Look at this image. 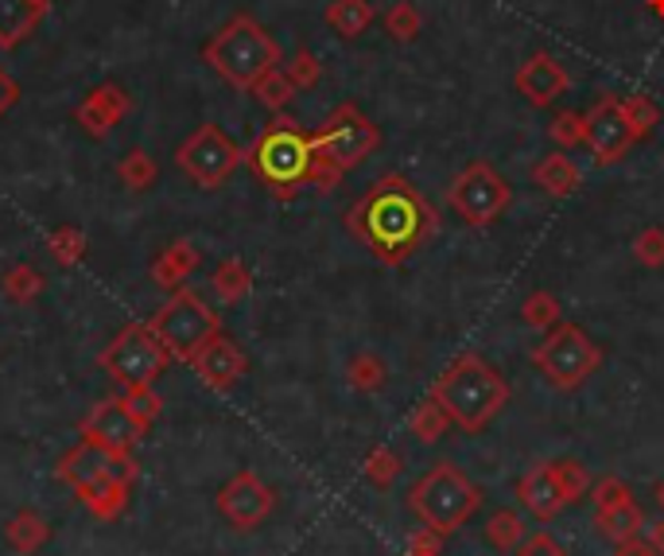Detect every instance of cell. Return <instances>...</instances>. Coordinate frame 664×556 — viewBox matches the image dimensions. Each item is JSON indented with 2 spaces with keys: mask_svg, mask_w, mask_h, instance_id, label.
<instances>
[{
  "mask_svg": "<svg viewBox=\"0 0 664 556\" xmlns=\"http://www.w3.org/2000/svg\"><path fill=\"white\" fill-rule=\"evenodd\" d=\"M245 164V152L237 141H229L218 125H198L187 141L175 149V168L187 180H195L203 191H214Z\"/></svg>",
  "mask_w": 664,
  "mask_h": 556,
  "instance_id": "cell-10",
  "label": "cell"
},
{
  "mask_svg": "<svg viewBox=\"0 0 664 556\" xmlns=\"http://www.w3.org/2000/svg\"><path fill=\"white\" fill-rule=\"evenodd\" d=\"M532 366L544 374V382L560 393H571L591 382V374L602 366V346L586 335L579 323H555L548 327L544 343L532 351Z\"/></svg>",
  "mask_w": 664,
  "mask_h": 556,
  "instance_id": "cell-6",
  "label": "cell"
},
{
  "mask_svg": "<svg viewBox=\"0 0 664 556\" xmlns=\"http://www.w3.org/2000/svg\"><path fill=\"white\" fill-rule=\"evenodd\" d=\"M118 175H121V183H125L129 191H136V195H141V191H149L152 183L160 180V164L144 149H129L125 156H121V164H118Z\"/></svg>",
  "mask_w": 664,
  "mask_h": 556,
  "instance_id": "cell-30",
  "label": "cell"
},
{
  "mask_svg": "<svg viewBox=\"0 0 664 556\" xmlns=\"http://www.w3.org/2000/svg\"><path fill=\"white\" fill-rule=\"evenodd\" d=\"M346 230L381 265H405L439 234V214L408 175L389 172L346 211Z\"/></svg>",
  "mask_w": 664,
  "mask_h": 556,
  "instance_id": "cell-1",
  "label": "cell"
},
{
  "mask_svg": "<svg viewBox=\"0 0 664 556\" xmlns=\"http://www.w3.org/2000/svg\"><path fill=\"white\" fill-rule=\"evenodd\" d=\"M648 9H653V12H656V17H661V20H664V0H648Z\"/></svg>",
  "mask_w": 664,
  "mask_h": 556,
  "instance_id": "cell-47",
  "label": "cell"
},
{
  "mask_svg": "<svg viewBox=\"0 0 664 556\" xmlns=\"http://www.w3.org/2000/svg\"><path fill=\"white\" fill-rule=\"evenodd\" d=\"M385 32H389L397 43H412L416 36L423 32V17L412 0H397V4L385 9Z\"/></svg>",
  "mask_w": 664,
  "mask_h": 556,
  "instance_id": "cell-34",
  "label": "cell"
},
{
  "mask_svg": "<svg viewBox=\"0 0 664 556\" xmlns=\"http://www.w3.org/2000/svg\"><path fill=\"white\" fill-rule=\"evenodd\" d=\"M276 506V491L253 471H237L218 491V509L234 529H257Z\"/></svg>",
  "mask_w": 664,
  "mask_h": 556,
  "instance_id": "cell-13",
  "label": "cell"
},
{
  "mask_svg": "<svg viewBox=\"0 0 664 556\" xmlns=\"http://www.w3.org/2000/svg\"><path fill=\"white\" fill-rule=\"evenodd\" d=\"M486 540H490L498 553H517L524 540V522L517 509H498V514L486 522Z\"/></svg>",
  "mask_w": 664,
  "mask_h": 556,
  "instance_id": "cell-32",
  "label": "cell"
},
{
  "mask_svg": "<svg viewBox=\"0 0 664 556\" xmlns=\"http://www.w3.org/2000/svg\"><path fill=\"white\" fill-rule=\"evenodd\" d=\"M594 525H599V533H606L610 540L625 545V540H637V533L645 529V514H641V506L633 502V494H625V498L606 502V506L594 509Z\"/></svg>",
  "mask_w": 664,
  "mask_h": 556,
  "instance_id": "cell-24",
  "label": "cell"
},
{
  "mask_svg": "<svg viewBox=\"0 0 664 556\" xmlns=\"http://www.w3.org/2000/svg\"><path fill=\"white\" fill-rule=\"evenodd\" d=\"M586 118V149H591L594 164L599 168H614L622 164L625 156L633 152L637 137H633V125L625 118V105L617 94H602L591 110L583 113Z\"/></svg>",
  "mask_w": 664,
  "mask_h": 556,
  "instance_id": "cell-12",
  "label": "cell"
},
{
  "mask_svg": "<svg viewBox=\"0 0 664 556\" xmlns=\"http://www.w3.org/2000/svg\"><path fill=\"white\" fill-rule=\"evenodd\" d=\"M214 296L222 300V304H242L245 296H249V289H253V273L245 269V261H237V257H229V261H222L218 269H214Z\"/></svg>",
  "mask_w": 664,
  "mask_h": 556,
  "instance_id": "cell-27",
  "label": "cell"
},
{
  "mask_svg": "<svg viewBox=\"0 0 664 556\" xmlns=\"http://www.w3.org/2000/svg\"><path fill=\"white\" fill-rule=\"evenodd\" d=\"M82 436L110 447L113 455H133V447L141 444L144 436V424L129 413L125 397H105L98 401L86 421H82Z\"/></svg>",
  "mask_w": 664,
  "mask_h": 556,
  "instance_id": "cell-14",
  "label": "cell"
},
{
  "mask_svg": "<svg viewBox=\"0 0 664 556\" xmlns=\"http://www.w3.org/2000/svg\"><path fill=\"white\" fill-rule=\"evenodd\" d=\"M249 94L257 98V102L265 105L268 113H284L292 105V98L299 94V90H296V82L288 79V71H284V63H280L276 71H268L265 79H261L257 87L249 90Z\"/></svg>",
  "mask_w": 664,
  "mask_h": 556,
  "instance_id": "cell-29",
  "label": "cell"
},
{
  "mask_svg": "<svg viewBox=\"0 0 664 556\" xmlns=\"http://www.w3.org/2000/svg\"><path fill=\"white\" fill-rule=\"evenodd\" d=\"M284 71H288V79L296 82V90H315V87H319V79H323L319 55H315V51H307V48H299L296 55L284 63Z\"/></svg>",
  "mask_w": 664,
  "mask_h": 556,
  "instance_id": "cell-39",
  "label": "cell"
},
{
  "mask_svg": "<svg viewBox=\"0 0 664 556\" xmlns=\"http://www.w3.org/2000/svg\"><path fill=\"white\" fill-rule=\"evenodd\" d=\"M110 459H113L110 447H102V444H94V439L82 436L79 444L59 459L55 475L63 478V483H71L74 491H82V486H90L94 478H102L105 471H110Z\"/></svg>",
  "mask_w": 664,
  "mask_h": 556,
  "instance_id": "cell-21",
  "label": "cell"
},
{
  "mask_svg": "<svg viewBox=\"0 0 664 556\" xmlns=\"http://www.w3.org/2000/svg\"><path fill=\"white\" fill-rule=\"evenodd\" d=\"M548 137H552L555 149H563V152L575 149V144L586 141V118H583V113H575V110L555 113L552 125H548Z\"/></svg>",
  "mask_w": 664,
  "mask_h": 556,
  "instance_id": "cell-37",
  "label": "cell"
},
{
  "mask_svg": "<svg viewBox=\"0 0 664 556\" xmlns=\"http://www.w3.org/2000/svg\"><path fill=\"white\" fill-rule=\"evenodd\" d=\"M51 0H0V51H17L35 36Z\"/></svg>",
  "mask_w": 664,
  "mask_h": 556,
  "instance_id": "cell-20",
  "label": "cell"
},
{
  "mask_svg": "<svg viewBox=\"0 0 664 556\" xmlns=\"http://www.w3.org/2000/svg\"><path fill=\"white\" fill-rule=\"evenodd\" d=\"M447 203H451V211L459 214L467 226H493V222L509 211V203H513V188H509L505 175L493 164L474 160V164H467L451 180Z\"/></svg>",
  "mask_w": 664,
  "mask_h": 556,
  "instance_id": "cell-9",
  "label": "cell"
},
{
  "mask_svg": "<svg viewBox=\"0 0 664 556\" xmlns=\"http://www.w3.org/2000/svg\"><path fill=\"white\" fill-rule=\"evenodd\" d=\"M428 397L443 408L447 421H451L454 428L478 436V432L490 428L493 416L509 405V382L498 374V366H490V362L482 358V354L467 351L436 377Z\"/></svg>",
  "mask_w": 664,
  "mask_h": 556,
  "instance_id": "cell-2",
  "label": "cell"
},
{
  "mask_svg": "<svg viewBox=\"0 0 664 556\" xmlns=\"http://www.w3.org/2000/svg\"><path fill=\"white\" fill-rule=\"evenodd\" d=\"M133 113V98H129L125 87H118V82H102V87H94L86 98H82L79 105V125L82 133L90 137V141H105V137L113 133V129L121 125V121Z\"/></svg>",
  "mask_w": 664,
  "mask_h": 556,
  "instance_id": "cell-18",
  "label": "cell"
},
{
  "mask_svg": "<svg viewBox=\"0 0 664 556\" xmlns=\"http://www.w3.org/2000/svg\"><path fill=\"white\" fill-rule=\"evenodd\" d=\"M133 478H136L133 455H113V459H110V471H105L102 478H94V483L82 486V491H79L82 506H86L94 517H102V522H113V517L125 514V506H129V486H133Z\"/></svg>",
  "mask_w": 664,
  "mask_h": 556,
  "instance_id": "cell-17",
  "label": "cell"
},
{
  "mask_svg": "<svg viewBox=\"0 0 664 556\" xmlns=\"http://www.w3.org/2000/svg\"><path fill=\"white\" fill-rule=\"evenodd\" d=\"M517 556H563V548L555 545V537L552 533H532V537H524L521 540V548H517Z\"/></svg>",
  "mask_w": 664,
  "mask_h": 556,
  "instance_id": "cell-43",
  "label": "cell"
},
{
  "mask_svg": "<svg viewBox=\"0 0 664 556\" xmlns=\"http://www.w3.org/2000/svg\"><path fill=\"white\" fill-rule=\"evenodd\" d=\"M517 498H521V506L529 509L537 522H552V517L571 502L555 463H537V467L517 483Z\"/></svg>",
  "mask_w": 664,
  "mask_h": 556,
  "instance_id": "cell-19",
  "label": "cell"
},
{
  "mask_svg": "<svg viewBox=\"0 0 664 556\" xmlns=\"http://www.w3.org/2000/svg\"><path fill=\"white\" fill-rule=\"evenodd\" d=\"M532 183H537L544 195L552 199H568L579 191V183H583V175H579L575 160L568 156L563 149L548 152V156H540L537 164H532Z\"/></svg>",
  "mask_w": 664,
  "mask_h": 556,
  "instance_id": "cell-22",
  "label": "cell"
},
{
  "mask_svg": "<svg viewBox=\"0 0 664 556\" xmlns=\"http://www.w3.org/2000/svg\"><path fill=\"white\" fill-rule=\"evenodd\" d=\"M191 370L198 374V382L206 385V390L214 393H226L234 390L237 382L245 377V370H249V358H245V351L234 343L229 335H214L211 343L203 346V351L195 354V358L187 362Z\"/></svg>",
  "mask_w": 664,
  "mask_h": 556,
  "instance_id": "cell-16",
  "label": "cell"
},
{
  "mask_svg": "<svg viewBox=\"0 0 664 556\" xmlns=\"http://www.w3.org/2000/svg\"><path fill=\"white\" fill-rule=\"evenodd\" d=\"M482 506V491L467 478L459 463H436L408 491V509L428 525L436 537H451L467 525V517Z\"/></svg>",
  "mask_w": 664,
  "mask_h": 556,
  "instance_id": "cell-5",
  "label": "cell"
},
{
  "mask_svg": "<svg viewBox=\"0 0 664 556\" xmlns=\"http://www.w3.org/2000/svg\"><path fill=\"white\" fill-rule=\"evenodd\" d=\"M656 502H661V509H664V483L656 486Z\"/></svg>",
  "mask_w": 664,
  "mask_h": 556,
  "instance_id": "cell-48",
  "label": "cell"
},
{
  "mask_svg": "<svg viewBox=\"0 0 664 556\" xmlns=\"http://www.w3.org/2000/svg\"><path fill=\"white\" fill-rule=\"evenodd\" d=\"M149 327L156 331V338L167 346L172 358L191 362L222 331V320L198 292L180 289L160 304V312L152 315Z\"/></svg>",
  "mask_w": 664,
  "mask_h": 556,
  "instance_id": "cell-7",
  "label": "cell"
},
{
  "mask_svg": "<svg viewBox=\"0 0 664 556\" xmlns=\"http://www.w3.org/2000/svg\"><path fill=\"white\" fill-rule=\"evenodd\" d=\"M315 133H307L296 118L288 113H273L265 129H261L257 141L245 149V164L253 168L261 183L268 188V195L288 203V199L299 195V188L311 183V168H315Z\"/></svg>",
  "mask_w": 664,
  "mask_h": 556,
  "instance_id": "cell-3",
  "label": "cell"
},
{
  "mask_svg": "<svg viewBox=\"0 0 664 556\" xmlns=\"http://www.w3.org/2000/svg\"><path fill=\"white\" fill-rule=\"evenodd\" d=\"M400 475V455L397 452H389V447H377V452H369V459H366V478L374 486H392V478Z\"/></svg>",
  "mask_w": 664,
  "mask_h": 556,
  "instance_id": "cell-41",
  "label": "cell"
},
{
  "mask_svg": "<svg viewBox=\"0 0 664 556\" xmlns=\"http://www.w3.org/2000/svg\"><path fill=\"white\" fill-rule=\"evenodd\" d=\"M648 540H653V548H656V556H664V522L656 525L653 533H648Z\"/></svg>",
  "mask_w": 664,
  "mask_h": 556,
  "instance_id": "cell-46",
  "label": "cell"
},
{
  "mask_svg": "<svg viewBox=\"0 0 664 556\" xmlns=\"http://www.w3.org/2000/svg\"><path fill=\"white\" fill-rule=\"evenodd\" d=\"M203 265V253L191 242H172L167 250H160V257L152 261V281L167 292H180L183 281H187L195 269Z\"/></svg>",
  "mask_w": 664,
  "mask_h": 556,
  "instance_id": "cell-23",
  "label": "cell"
},
{
  "mask_svg": "<svg viewBox=\"0 0 664 556\" xmlns=\"http://www.w3.org/2000/svg\"><path fill=\"white\" fill-rule=\"evenodd\" d=\"M622 105H625V118H630L637 144L648 141V137L656 133V125H661V110H656V102L648 94H625Z\"/></svg>",
  "mask_w": 664,
  "mask_h": 556,
  "instance_id": "cell-35",
  "label": "cell"
},
{
  "mask_svg": "<svg viewBox=\"0 0 664 556\" xmlns=\"http://www.w3.org/2000/svg\"><path fill=\"white\" fill-rule=\"evenodd\" d=\"M102 370L110 374L113 385L121 390H144V385H156V377L167 370L172 354L156 338V331L149 323H129L121 335H113V343L102 351Z\"/></svg>",
  "mask_w": 664,
  "mask_h": 556,
  "instance_id": "cell-8",
  "label": "cell"
},
{
  "mask_svg": "<svg viewBox=\"0 0 664 556\" xmlns=\"http://www.w3.org/2000/svg\"><path fill=\"white\" fill-rule=\"evenodd\" d=\"M17 102H20V82L0 67V118L17 110Z\"/></svg>",
  "mask_w": 664,
  "mask_h": 556,
  "instance_id": "cell-44",
  "label": "cell"
},
{
  "mask_svg": "<svg viewBox=\"0 0 664 556\" xmlns=\"http://www.w3.org/2000/svg\"><path fill=\"white\" fill-rule=\"evenodd\" d=\"M86 234H82L79 226H59L48 234V253L51 261H55L59 269H74L82 257H86Z\"/></svg>",
  "mask_w": 664,
  "mask_h": 556,
  "instance_id": "cell-31",
  "label": "cell"
},
{
  "mask_svg": "<svg viewBox=\"0 0 664 556\" xmlns=\"http://www.w3.org/2000/svg\"><path fill=\"white\" fill-rule=\"evenodd\" d=\"M203 63L218 74L222 82H229L234 90L249 94L268 71L284 63V51L249 12H237L234 20L218 28V32L206 40Z\"/></svg>",
  "mask_w": 664,
  "mask_h": 556,
  "instance_id": "cell-4",
  "label": "cell"
},
{
  "mask_svg": "<svg viewBox=\"0 0 664 556\" xmlns=\"http://www.w3.org/2000/svg\"><path fill=\"white\" fill-rule=\"evenodd\" d=\"M4 540H9V548L17 556H35L43 553V545L51 540V525L43 514H35V509H20L17 517H12L9 525H4Z\"/></svg>",
  "mask_w": 664,
  "mask_h": 556,
  "instance_id": "cell-25",
  "label": "cell"
},
{
  "mask_svg": "<svg viewBox=\"0 0 664 556\" xmlns=\"http://www.w3.org/2000/svg\"><path fill=\"white\" fill-rule=\"evenodd\" d=\"M125 405H129V413L136 416V421L149 428L152 421H156L160 413H164V401H160V393L152 390V385H144V390H129L125 393Z\"/></svg>",
  "mask_w": 664,
  "mask_h": 556,
  "instance_id": "cell-42",
  "label": "cell"
},
{
  "mask_svg": "<svg viewBox=\"0 0 664 556\" xmlns=\"http://www.w3.org/2000/svg\"><path fill=\"white\" fill-rule=\"evenodd\" d=\"M617 556H656V548H645V545H637V540H625V545L617 548Z\"/></svg>",
  "mask_w": 664,
  "mask_h": 556,
  "instance_id": "cell-45",
  "label": "cell"
},
{
  "mask_svg": "<svg viewBox=\"0 0 664 556\" xmlns=\"http://www.w3.org/2000/svg\"><path fill=\"white\" fill-rule=\"evenodd\" d=\"M346 382L358 393H377L389 382V366H385L377 354H354L350 366H346Z\"/></svg>",
  "mask_w": 664,
  "mask_h": 556,
  "instance_id": "cell-33",
  "label": "cell"
},
{
  "mask_svg": "<svg viewBox=\"0 0 664 556\" xmlns=\"http://www.w3.org/2000/svg\"><path fill=\"white\" fill-rule=\"evenodd\" d=\"M521 320L529 323V327H555V323L563 320V307L552 292H532L521 304Z\"/></svg>",
  "mask_w": 664,
  "mask_h": 556,
  "instance_id": "cell-38",
  "label": "cell"
},
{
  "mask_svg": "<svg viewBox=\"0 0 664 556\" xmlns=\"http://www.w3.org/2000/svg\"><path fill=\"white\" fill-rule=\"evenodd\" d=\"M633 257L645 269H664V226H645L633 237Z\"/></svg>",
  "mask_w": 664,
  "mask_h": 556,
  "instance_id": "cell-40",
  "label": "cell"
},
{
  "mask_svg": "<svg viewBox=\"0 0 664 556\" xmlns=\"http://www.w3.org/2000/svg\"><path fill=\"white\" fill-rule=\"evenodd\" d=\"M377 144H381V129H377L354 102L335 105V110L327 113V121L315 129V149H319L323 156L335 160L343 172H350V168H358L361 160L374 156Z\"/></svg>",
  "mask_w": 664,
  "mask_h": 556,
  "instance_id": "cell-11",
  "label": "cell"
},
{
  "mask_svg": "<svg viewBox=\"0 0 664 556\" xmlns=\"http://www.w3.org/2000/svg\"><path fill=\"white\" fill-rule=\"evenodd\" d=\"M374 4L369 0H330L327 4V24L330 32H338L343 40H358L369 24H374Z\"/></svg>",
  "mask_w": 664,
  "mask_h": 556,
  "instance_id": "cell-26",
  "label": "cell"
},
{
  "mask_svg": "<svg viewBox=\"0 0 664 556\" xmlns=\"http://www.w3.org/2000/svg\"><path fill=\"white\" fill-rule=\"evenodd\" d=\"M513 87L529 105L548 110V105L560 102V98L571 90V74L563 71V63L552 55V51H537V55H529L521 67H517Z\"/></svg>",
  "mask_w": 664,
  "mask_h": 556,
  "instance_id": "cell-15",
  "label": "cell"
},
{
  "mask_svg": "<svg viewBox=\"0 0 664 556\" xmlns=\"http://www.w3.org/2000/svg\"><path fill=\"white\" fill-rule=\"evenodd\" d=\"M447 424H451V421H447V413L431 397L420 401V405H416V413L408 416V428H412L416 436L423 439V444H436V439L447 432Z\"/></svg>",
  "mask_w": 664,
  "mask_h": 556,
  "instance_id": "cell-36",
  "label": "cell"
},
{
  "mask_svg": "<svg viewBox=\"0 0 664 556\" xmlns=\"http://www.w3.org/2000/svg\"><path fill=\"white\" fill-rule=\"evenodd\" d=\"M0 289H4V296L12 300V304H32V300L43 296V289H48V281H43V273L35 265H12L9 273L0 276Z\"/></svg>",
  "mask_w": 664,
  "mask_h": 556,
  "instance_id": "cell-28",
  "label": "cell"
}]
</instances>
